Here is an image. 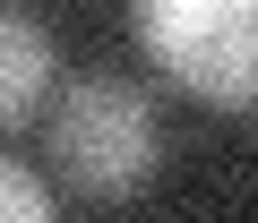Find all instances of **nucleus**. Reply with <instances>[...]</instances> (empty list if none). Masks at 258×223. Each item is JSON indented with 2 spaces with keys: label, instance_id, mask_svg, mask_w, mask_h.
I'll return each instance as SVG.
<instances>
[{
  "label": "nucleus",
  "instance_id": "nucleus-1",
  "mask_svg": "<svg viewBox=\"0 0 258 223\" xmlns=\"http://www.w3.org/2000/svg\"><path fill=\"white\" fill-rule=\"evenodd\" d=\"M129 35L181 94L215 112L258 103V0H129Z\"/></svg>",
  "mask_w": 258,
  "mask_h": 223
},
{
  "label": "nucleus",
  "instance_id": "nucleus-3",
  "mask_svg": "<svg viewBox=\"0 0 258 223\" xmlns=\"http://www.w3.org/2000/svg\"><path fill=\"white\" fill-rule=\"evenodd\" d=\"M43 86H52V35L18 0H0V129H18L43 103Z\"/></svg>",
  "mask_w": 258,
  "mask_h": 223
},
{
  "label": "nucleus",
  "instance_id": "nucleus-2",
  "mask_svg": "<svg viewBox=\"0 0 258 223\" xmlns=\"http://www.w3.org/2000/svg\"><path fill=\"white\" fill-rule=\"evenodd\" d=\"M164 138H155V112L138 86H120V77H69L60 103H52V163L78 197L95 206H120V197H138L147 172H155Z\"/></svg>",
  "mask_w": 258,
  "mask_h": 223
},
{
  "label": "nucleus",
  "instance_id": "nucleus-4",
  "mask_svg": "<svg viewBox=\"0 0 258 223\" xmlns=\"http://www.w3.org/2000/svg\"><path fill=\"white\" fill-rule=\"evenodd\" d=\"M0 223H52V189L9 155H0Z\"/></svg>",
  "mask_w": 258,
  "mask_h": 223
}]
</instances>
